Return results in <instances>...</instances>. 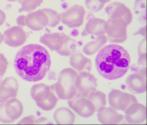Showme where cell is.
Masks as SVG:
<instances>
[{
  "mask_svg": "<svg viewBox=\"0 0 147 125\" xmlns=\"http://www.w3.org/2000/svg\"><path fill=\"white\" fill-rule=\"evenodd\" d=\"M108 1H86V7L89 10L93 12H97L100 11Z\"/></svg>",
  "mask_w": 147,
  "mask_h": 125,
  "instance_id": "27",
  "label": "cell"
},
{
  "mask_svg": "<svg viewBox=\"0 0 147 125\" xmlns=\"http://www.w3.org/2000/svg\"><path fill=\"white\" fill-rule=\"evenodd\" d=\"M128 24L121 18H109L106 22L105 29L110 43L123 42L127 38V27Z\"/></svg>",
  "mask_w": 147,
  "mask_h": 125,
  "instance_id": "5",
  "label": "cell"
},
{
  "mask_svg": "<svg viewBox=\"0 0 147 125\" xmlns=\"http://www.w3.org/2000/svg\"><path fill=\"white\" fill-rule=\"evenodd\" d=\"M67 102L69 107L82 117H90L95 112L92 103L78 92L74 98L67 100Z\"/></svg>",
  "mask_w": 147,
  "mask_h": 125,
  "instance_id": "9",
  "label": "cell"
},
{
  "mask_svg": "<svg viewBox=\"0 0 147 125\" xmlns=\"http://www.w3.org/2000/svg\"><path fill=\"white\" fill-rule=\"evenodd\" d=\"M51 86L40 83L31 88L30 95L38 107L45 111L51 110L56 105L58 98Z\"/></svg>",
  "mask_w": 147,
  "mask_h": 125,
  "instance_id": "4",
  "label": "cell"
},
{
  "mask_svg": "<svg viewBox=\"0 0 147 125\" xmlns=\"http://www.w3.org/2000/svg\"><path fill=\"white\" fill-rule=\"evenodd\" d=\"M8 62L3 54L0 53V83L3 80L4 74L6 73Z\"/></svg>",
  "mask_w": 147,
  "mask_h": 125,
  "instance_id": "28",
  "label": "cell"
},
{
  "mask_svg": "<svg viewBox=\"0 0 147 125\" xmlns=\"http://www.w3.org/2000/svg\"><path fill=\"white\" fill-rule=\"evenodd\" d=\"M124 112L125 119L130 124H141L146 119V107L138 102L130 105Z\"/></svg>",
  "mask_w": 147,
  "mask_h": 125,
  "instance_id": "12",
  "label": "cell"
},
{
  "mask_svg": "<svg viewBox=\"0 0 147 125\" xmlns=\"http://www.w3.org/2000/svg\"><path fill=\"white\" fill-rule=\"evenodd\" d=\"M107 41V38L105 35L99 36L94 40L89 42L83 48L84 53L87 55L95 54Z\"/></svg>",
  "mask_w": 147,
  "mask_h": 125,
  "instance_id": "22",
  "label": "cell"
},
{
  "mask_svg": "<svg viewBox=\"0 0 147 125\" xmlns=\"http://www.w3.org/2000/svg\"><path fill=\"white\" fill-rule=\"evenodd\" d=\"M76 47V41L68 36L65 40L61 49L57 52L62 56H71L75 53Z\"/></svg>",
  "mask_w": 147,
  "mask_h": 125,
  "instance_id": "24",
  "label": "cell"
},
{
  "mask_svg": "<svg viewBox=\"0 0 147 125\" xmlns=\"http://www.w3.org/2000/svg\"><path fill=\"white\" fill-rule=\"evenodd\" d=\"M19 84L13 77H7L0 83V103L5 102L18 95Z\"/></svg>",
  "mask_w": 147,
  "mask_h": 125,
  "instance_id": "13",
  "label": "cell"
},
{
  "mask_svg": "<svg viewBox=\"0 0 147 125\" xmlns=\"http://www.w3.org/2000/svg\"><path fill=\"white\" fill-rule=\"evenodd\" d=\"M105 11L110 18L122 19L126 21L128 25L131 22V12L123 4L113 2L106 7Z\"/></svg>",
  "mask_w": 147,
  "mask_h": 125,
  "instance_id": "16",
  "label": "cell"
},
{
  "mask_svg": "<svg viewBox=\"0 0 147 125\" xmlns=\"http://www.w3.org/2000/svg\"><path fill=\"white\" fill-rule=\"evenodd\" d=\"M97 79L90 72H84L78 74L74 85L78 92L87 98L90 93L97 90Z\"/></svg>",
  "mask_w": 147,
  "mask_h": 125,
  "instance_id": "10",
  "label": "cell"
},
{
  "mask_svg": "<svg viewBox=\"0 0 147 125\" xmlns=\"http://www.w3.org/2000/svg\"><path fill=\"white\" fill-rule=\"evenodd\" d=\"M23 111L22 103L16 98L0 103V121L4 123H12L21 116Z\"/></svg>",
  "mask_w": 147,
  "mask_h": 125,
  "instance_id": "6",
  "label": "cell"
},
{
  "mask_svg": "<svg viewBox=\"0 0 147 125\" xmlns=\"http://www.w3.org/2000/svg\"><path fill=\"white\" fill-rule=\"evenodd\" d=\"M26 16L25 15H21L18 17L17 18L16 21L18 26L20 27H24L26 25Z\"/></svg>",
  "mask_w": 147,
  "mask_h": 125,
  "instance_id": "29",
  "label": "cell"
},
{
  "mask_svg": "<svg viewBox=\"0 0 147 125\" xmlns=\"http://www.w3.org/2000/svg\"><path fill=\"white\" fill-rule=\"evenodd\" d=\"M68 36L63 32L45 33L41 36L39 41L51 51L57 52L61 49Z\"/></svg>",
  "mask_w": 147,
  "mask_h": 125,
  "instance_id": "17",
  "label": "cell"
},
{
  "mask_svg": "<svg viewBox=\"0 0 147 125\" xmlns=\"http://www.w3.org/2000/svg\"><path fill=\"white\" fill-rule=\"evenodd\" d=\"M126 84L129 92L133 94L143 93L147 90L146 77L138 72L127 76Z\"/></svg>",
  "mask_w": 147,
  "mask_h": 125,
  "instance_id": "15",
  "label": "cell"
},
{
  "mask_svg": "<svg viewBox=\"0 0 147 125\" xmlns=\"http://www.w3.org/2000/svg\"><path fill=\"white\" fill-rule=\"evenodd\" d=\"M3 41L8 46L17 47L21 46L27 40L25 31L22 27L15 26L9 28L3 34Z\"/></svg>",
  "mask_w": 147,
  "mask_h": 125,
  "instance_id": "11",
  "label": "cell"
},
{
  "mask_svg": "<svg viewBox=\"0 0 147 125\" xmlns=\"http://www.w3.org/2000/svg\"><path fill=\"white\" fill-rule=\"evenodd\" d=\"M54 118L58 124H72L74 123L75 115L71 110L66 107L57 109L54 112Z\"/></svg>",
  "mask_w": 147,
  "mask_h": 125,
  "instance_id": "21",
  "label": "cell"
},
{
  "mask_svg": "<svg viewBox=\"0 0 147 125\" xmlns=\"http://www.w3.org/2000/svg\"><path fill=\"white\" fill-rule=\"evenodd\" d=\"M86 14L84 7L76 4L59 14L62 23L70 28H73L82 25Z\"/></svg>",
  "mask_w": 147,
  "mask_h": 125,
  "instance_id": "7",
  "label": "cell"
},
{
  "mask_svg": "<svg viewBox=\"0 0 147 125\" xmlns=\"http://www.w3.org/2000/svg\"><path fill=\"white\" fill-rule=\"evenodd\" d=\"M51 59L49 51L42 45L30 44L21 48L14 61L16 73L26 81L42 80L50 70Z\"/></svg>",
  "mask_w": 147,
  "mask_h": 125,
  "instance_id": "1",
  "label": "cell"
},
{
  "mask_svg": "<svg viewBox=\"0 0 147 125\" xmlns=\"http://www.w3.org/2000/svg\"><path fill=\"white\" fill-rule=\"evenodd\" d=\"M42 10L46 14L49 19V22L48 26L55 27L59 25L61 21L59 14L51 9L44 8Z\"/></svg>",
  "mask_w": 147,
  "mask_h": 125,
  "instance_id": "25",
  "label": "cell"
},
{
  "mask_svg": "<svg viewBox=\"0 0 147 125\" xmlns=\"http://www.w3.org/2000/svg\"><path fill=\"white\" fill-rule=\"evenodd\" d=\"M97 116L98 121L104 124H117L124 119L123 115L111 107L101 108L98 112Z\"/></svg>",
  "mask_w": 147,
  "mask_h": 125,
  "instance_id": "18",
  "label": "cell"
},
{
  "mask_svg": "<svg viewBox=\"0 0 147 125\" xmlns=\"http://www.w3.org/2000/svg\"><path fill=\"white\" fill-rule=\"evenodd\" d=\"M78 74V72L71 68L60 72L57 82L51 88L60 99L69 100L76 95L78 90L74 83Z\"/></svg>",
  "mask_w": 147,
  "mask_h": 125,
  "instance_id": "3",
  "label": "cell"
},
{
  "mask_svg": "<svg viewBox=\"0 0 147 125\" xmlns=\"http://www.w3.org/2000/svg\"><path fill=\"white\" fill-rule=\"evenodd\" d=\"M108 100L111 107L123 112L133 103L138 102L134 95L117 90L110 91Z\"/></svg>",
  "mask_w": 147,
  "mask_h": 125,
  "instance_id": "8",
  "label": "cell"
},
{
  "mask_svg": "<svg viewBox=\"0 0 147 125\" xmlns=\"http://www.w3.org/2000/svg\"><path fill=\"white\" fill-rule=\"evenodd\" d=\"M69 64L79 73L84 72H90L92 68L90 59L79 52L71 55L69 58Z\"/></svg>",
  "mask_w": 147,
  "mask_h": 125,
  "instance_id": "19",
  "label": "cell"
},
{
  "mask_svg": "<svg viewBox=\"0 0 147 125\" xmlns=\"http://www.w3.org/2000/svg\"><path fill=\"white\" fill-rule=\"evenodd\" d=\"M49 21L46 14L42 9L31 12L26 16V25L31 30H42L49 25Z\"/></svg>",
  "mask_w": 147,
  "mask_h": 125,
  "instance_id": "14",
  "label": "cell"
},
{
  "mask_svg": "<svg viewBox=\"0 0 147 125\" xmlns=\"http://www.w3.org/2000/svg\"><path fill=\"white\" fill-rule=\"evenodd\" d=\"M6 19V15L4 12L0 9V26L3 25Z\"/></svg>",
  "mask_w": 147,
  "mask_h": 125,
  "instance_id": "30",
  "label": "cell"
},
{
  "mask_svg": "<svg viewBox=\"0 0 147 125\" xmlns=\"http://www.w3.org/2000/svg\"><path fill=\"white\" fill-rule=\"evenodd\" d=\"M105 21L99 18H93L88 21L85 27L81 33L82 37L88 35L100 36L105 34Z\"/></svg>",
  "mask_w": 147,
  "mask_h": 125,
  "instance_id": "20",
  "label": "cell"
},
{
  "mask_svg": "<svg viewBox=\"0 0 147 125\" xmlns=\"http://www.w3.org/2000/svg\"><path fill=\"white\" fill-rule=\"evenodd\" d=\"M19 2L21 5V7L19 9V13L23 12H30L40 7L43 2L42 1H24Z\"/></svg>",
  "mask_w": 147,
  "mask_h": 125,
  "instance_id": "26",
  "label": "cell"
},
{
  "mask_svg": "<svg viewBox=\"0 0 147 125\" xmlns=\"http://www.w3.org/2000/svg\"><path fill=\"white\" fill-rule=\"evenodd\" d=\"M131 57L128 52L120 45L114 44L103 47L95 59L99 74L109 80H114L124 76L130 67Z\"/></svg>",
  "mask_w": 147,
  "mask_h": 125,
  "instance_id": "2",
  "label": "cell"
},
{
  "mask_svg": "<svg viewBox=\"0 0 147 125\" xmlns=\"http://www.w3.org/2000/svg\"><path fill=\"white\" fill-rule=\"evenodd\" d=\"M3 41V35L2 34L1 32H0V45L2 42Z\"/></svg>",
  "mask_w": 147,
  "mask_h": 125,
  "instance_id": "31",
  "label": "cell"
},
{
  "mask_svg": "<svg viewBox=\"0 0 147 125\" xmlns=\"http://www.w3.org/2000/svg\"><path fill=\"white\" fill-rule=\"evenodd\" d=\"M106 95L98 90L91 92L86 98L92 102L94 106L95 112H97L101 108L105 107L107 104Z\"/></svg>",
  "mask_w": 147,
  "mask_h": 125,
  "instance_id": "23",
  "label": "cell"
}]
</instances>
